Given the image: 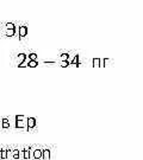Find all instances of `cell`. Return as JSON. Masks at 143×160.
Segmentation results:
<instances>
[{
	"mask_svg": "<svg viewBox=\"0 0 143 160\" xmlns=\"http://www.w3.org/2000/svg\"><path fill=\"white\" fill-rule=\"evenodd\" d=\"M26 35H28V27H26V26L19 27V36H20V37H25Z\"/></svg>",
	"mask_w": 143,
	"mask_h": 160,
	"instance_id": "6da1fadb",
	"label": "cell"
},
{
	"mask_svg": "<svg viewBox=\"0 0 143 160\" xmlns=\"http://www.w3.org/2000/svg\"><path fill=\"white\" fill-rule=\"evenodd\" d=\"M14 32H16V29H7L6 35L11 37V36H13V35H14Z\"/></svg>",
	"mask_w": 143,
	"mask_h": 160,
	"instance_id": "7a4b0ae2",
	"label": "cell"
},
{
	"mask_svg": "<svg viewBox=\"0 0 143 160\" xmlns=\"http://www.w3.org/2000/svg\"><path fill=\"white\" fill-rule=\"evenodd\" d=\"M6 27H7V29H16V27H14V25H13L12 23H9V24H6Z\"/></svg>",
	"mask_w": 143,
	"mask_h": 160,
	"instance_id": "3957f363",
	"label": "cell"
},
{
	"mask_svg": "<svg viewBox=\"0 0 143 160\" xmlns=\"http://www.w3.org/2000/svg\"><path fill=\"white\" fill-rule=\"evenodd\" d=\"M94 67H99V59H94Z\"/></svg>",
	"mask_w": 143,
	"mask_h": 160,
	"instance_id": "277c9868",
	"label": "cell"
},
{
	"mask_svg": "<svg viewBox=\"0 0 143 160\" xmlns=\"http://www.w3.org/2000/svg\"><path fill=\"white\" fill-rule=\"evenodd\" d=\"M30 58H31V59H36V55H34V53H32V55L30 56Z\"/></svg>",
	"mask_w": 143,
	"mask_h": 160,
	"instance_id": "5b68a950",
	"label": "cell"
},
{
	"mask_svg": "<svg viewBox=\"0 0 143 160\" xmlns=\"http://www.w3.org/2000/svg\"><path fill=\"white\" fill-rule=\"evenodd\" d=\"M30 67H36V62H31L30 63Z\"/></svg>",
	"mask_w": 143,
	"mask_h": 160,
	"instance_id": "8992f818",
	"label": "cell"
}]
</instances>
